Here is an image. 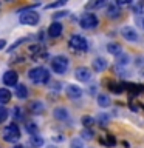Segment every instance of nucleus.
Wrapping results in <instances>:
<instances>
[{"label": "nucleus", "instance_id": "1", "mask_svg": "<svg viewBox=\"0 0 144 148\" xmlns=\"http://www.w3.org/2000/svg\"><path fill=\"white\" fill-rule=\"evenodd\" d=\"M28 79L36 85H45L50 82V71L45 66H36L28 71Z\"/></svg>", "mask_w": 144, "mask_h": 148}, {"label": "nucleus", "instance_id": "2", "mask_svg": "<svg viewBox=\"0 0 144 148\" xmlns=\"http://www.w3.org/2000/svg\"><path fill=\"white\" fill-rule=\"evenodd\" d=\"M2 137L5 142L16 143L20 139V128H19V125L17 123H8L2 131Z\"/></svg>", "mask_w": 144, "mask_h": 148}, {"label": "nucleus", "instance_id": "3", "mask_svg": "<svg viewBox=\"0 0 144 148\" xmlns=\"http://www.w3.org/2000/svg\"><path fill=\"white\" fill-rule=\"evenodd\" d=\"M39 12L34 11V9H23L20 12V16H19V22L22 23V25H26V26H34L39 23Z\"/></svg>", "mask_w": 144, "mask_h": 148}, {"label": "nucleus", "instance_id": "4", "mask_svg": "<svg viewBox=\"0 0 144 148\" xmlns=\"http://www.w3.org/2000/svg\"><path fill=\"white\" fill-rule=\"evenodd\" d=\"M68 45L71 49L79 51V53H85L88 49V42H87L85 37L81 36V34H73L68 40Z\"/></svg>", "mask_w": 144, "mask_h": 148}, {"label": "nucleus", "instance_id": "5", "mask_svg": "<svg viewBox=\"0 0 144 148\" xmlns=\"http://www.w3.org/2000/svg\"><path fill=\"white\" fill-rule=\"evenodd\" d=\"M70 66V60L65 56H54L51 59V68L56 74H64L67 73V69Z\"/></svg>", "mask_w": 144, "mask_h": 148}, {"label": "nucleus", "instance_id": "6", "mask_svg": "<svg viewBox=\"0 0 144 148\" xmlns=\"http://www.w3.org/2000/svg\"><path fill=\"white\" fill-rule=\"evenodd\" d=\"M79 25H81L82 29H95V28L99 25V20H98L96 14L84 12L81 16V18H79Z\"/></svg>", "mask_w": 144, "mask_h": 148}, {"label": "nucleus", "instance_id": "7", "mask_svg": "<svg viewBox=\"0 0 144 148\" xmlns=\"http://www.w3.org/2000/svg\"><path fill=\"white\" fill-rule=\"evenodd\" d=\"M28 56L34 60H40V59H45L46 56H48V53H46V49H44L40 45H31L30 48H28Z\"/></svg>", "mask_w": 144, "mask_h": 148}, {"label": "nucleus", "instance_id": "8", "mask_svg": "<svg viewBox=\"0 0 144 148\" xmlns=\"http://www.w3.org/2000/svg\"><path fill=\"white\" fill-rule=\"evenodd\" d=\"M121 36L124 37V40L132 42V43H135V42H138V40H139L138 31L135 29V28H132V26H124L123 29H121Z\"/></svg>", "mask_w": 144, "mask_h": 148}, {"label": "nucleus", "instance_id": "9", "mask_svg": "<svg viewBox=\"0 0 144 148\" xmlns=\"http://www.w3.org/2000/svg\"><path fill=\"white\" fill-rule=\"evenodd\" d=\"M65 92H67V96H68L71 100H78V99H81V97H82V90H81V86L73 85V83L67 85V88H65Z\"/></svg>", "mask_w": 144, "mask_h": 148}, {"label": "nucleus", "instance_id": "10", "mask_svg": "<svg viewBox=\"0 0 144 148\" xmlns=\"http://www.w3.org/2000/svg\"><path fill=\"white\" fill-rule=\"evenodd\" d=\"M17 80H19V74L16 71H12V69H9L3 74V83L6 86H14L17 85Z\"/></svg>", "mask_w": 144, "mask_h": 148}, {"label": "nucleus", "instance_id": "11", "mask_svg": "<svg viewBox=\"0 0 144 148\" xmlns=\"http://www.w3.org/2000/svg\"><path fill=\"white\" fill-rule=\"evenodd\" d=\"M74 76H76L79 82H88L91 79V71L87 66H79L76 69V73H74Z\"/></svg>", "mask_w": 144, "mask_h": 148}, {"label": "nucleus", "instance_id": "12", "mask_svg": "<svg viewBox=\"0 0 144 148\" xmlns=\"http://www.w3.org/2000/svg\"><path fill=\"white\" fill-rule=\"evenodd\" d=\"M62 31H64L62 23L53 22L50 25V28H48V36L51 37V39H57V37H60V34H62Z\"/></svg>", "mask_w": 144, "mask_h": 148}, {"label": "nucleus", "instance_id": "13", "mask_svg": "<svg viewBox=\"0 0 144 148\" xmlns=\"http://www.w3.org/2000/svg\"><path fill=\"white\" fill-rule=\"evenodd\" d=\"M44 110H45V106L39 100H31L30 105H28V111H30L31 114H42Z\"/></svg>", "mask_w": 144, "mask_h": 148}, {"label": "nucleus", "instance_id": "14", "mask_svg": "<svg viewBox=\"0 0 144 148\" xmlns=\"http://www.w3.org/2000/svg\"><path fill=\"white\" fill-rule=\"evenodd\" d=\"M121 16V9L116 3H109L107 5V17L110 18H118Z\"/></svg>", "mask_w": 144, "mask_h": 148}, {"label": "nucleus", "instance_id": "15", "mask_svg": "<svg viewBox=\"0 0 144 148\" xmlns=\"http://www.w3.org/2000/svg\"><path fill=\"white\" fill-rule=\"evenodd\" d=\"M93 69L95 71H98V73H102V71H105V68H107V60L104 59V57H96L95 60H93Z\"/></svg>", "mask_w": 144, "mask_h": 148}, {"label": "nucleus", "instance_id": "16", "mask_svg": "<svg viewBox=\"0 0 144 148\" xmlns=\"http://www.w3.org/2000/svg\"><path fill=\"white\" fill-rule=\"evenodd\" d=\"M53 116H54V119H57V120H67V119L70 117V113H68L67 108L59 106V108H56V110L53 111Z\"/></svg>", "mask_w": 144, "mask_h": 148}, {"label": "nucleus", "instance_id": "17", "mask_svg": "<svg viewBox=\"0 0 144 148\" xmlns=\"http://www.w3.org/2000/svg\"><path fill=\"white\" fill-rule=\"evenodd\" d=\"M16 96H17V99H22V100L28 97V88L23 83H19L16 86Z\"/></svg>", "mask_w": 144, "mask_h": 148}, {"label": "nucleus", "instance_id": "18", "mask_svg": "<svg viewBox=\"0 0 144 148\" xmlns=\"http://www.w3.org/2000/svg\"><path fill=\"white\" fill-rule=\"evenodd\" d=\"M130 62V56L127 53H121L116 56V65L118 66H125V65H129Z\"/></svg>", "mask_w": 144, "mask_h": 148}, {"label": "nucleus", "instance_id": "19", "mask_svg": "<svg viewBox=\"0 0 144 148\" xmlns=\"http://www.w3.org/2000/svg\"><path fill=\"white\" fill-rule=\"evenodd\" d=\"M96 100H98V105L102 106V108H107V106H110V103H111V99L107 94H98Z\"/></svg>", "mask_w": 144, "mask_h": 148}, {"label": "nucleus", "instance_id": "20", "mask_svg": "<svg viewBox=\"0 0 144 148\" xmlns=\"http://www.w3.org/2000/svg\"><path fill=\"white\" fill-rule=\"evenodd\" d=\"M11 100V91L8 88H0V103L5 105Z\"/></svg>", "mask_w": 144, "mask_h": 148}, {"label": "nucleus", "instance_id": "21", "mask_svg": "<svg viewBox=\"0 0 144 148\" xmlns=\"http://www.w3.org/2000/svg\"><path fill=\"white\" fill-rule=\"evenodd\" d=\"M107 51H109L110 54H113V56H118V54L123 53V48H121V45H119V43L110 42V43L107 45Z\"/></svg>", "mask_w": 144, "mask_h": 148}, {"label": "nucleus", "instance_id": "22", "mask_svg": "<svg viewBox=\"0 0 144 148\" xmlns=\"http://www.w3.org/2000/svg\"><path fill=\"white\" fill-rule=\"evenodd\" d=\"M30 143L33 147L39 148V147L44 145V137L39 136V134H33V136H30Z\"/></svg>", "mask_w": 144, "mask_h": 148}, {"label": "nucleus", "instance_id": "23", "mask_svg": "<svg viewBox=\"0 0 144 148\" xmlns=\"http://www.w3.org/2000/svg\"><path fill=\"white\" fill-rule=\"evenodd\" d=\"M95 122H98L101 127H105V125L110 123V116L107 113H101V114H98V117H96Z\"/></svg>", "mask_w": 144, "mask_h": 148}, {"label": "nucleus", "instance_id": "24", "mask_svg": "<svg viewBox=\"0 0 144 148\" xmlns=\"http://www.w3.org/2000/svg\"><path fill=\"white\" fill-rule=\"evenodd\" d=\"M25 128H26V131L30 133V136H33V134H39V127H37V123H34V122H26Z\"/></svg>", "mask_w": 144, "mask_h": 148}, {"label": "nucleus", "instance_id": "25", "mask_svg": "<svg viewBox=\"0 0 144 148\" xmlns=\"http://www.w3.org/2000/svg\"><path fill=\"white\" fill-rule=\"evenodd\" d=\"M81 136H82V139H85V140H91L93 136H95V133H93L91 128H84L81 131Z\"/></svg>", "mask_w": 144, "mask_h": 148}, {"label": "nucleus", "instance_id": "26", "mask_svg": "<svg viewBox=\"0 0 144 148\" xmlns=\"http://www.w3.org/2000/svg\"><path fill=\"white\" fill-rule=\"evenodd\" d=\"M81 122H82V125H84L85 128H91L93 125H95V119H93L91 116H84Z\"/></svg>", "mask_w": 144, "mask_h": 148}, {"label": "nucleus", "instance_id": "27", "mask_svg": "<svg viewBox=\"0 0 144 148\" xmlns=\"http://www.w3.org/2000/svg\"><path fill=\"white\" fill-rule=\"evenodd\" d=\"M109 88H110V91L116 92V94H119V92L124 91V86H123V85H118V83H113V82L109 83Z\"/></svg>", "mask_w": 144, "mask_h": 148}, {"label": "nucleus", "instance_id": "28", "mask_svg": "<svg viewBox=\"0 0 144 148\" xmlns=\"http://www.w3.org/2000/svg\"><path fill=\"white\" fill-rule=\"evenodd\" d=\"M8 116H9V113H8V110L5 108V105H0V123H3L5 120L8 119Z\"/></svg>", "mask_w": 144, "mask_h": 148}, {"label": "nucleus", "instance_id": "29", "mask_svg": "<svg viewBox=\"0 0 144 148\" xmlns=\"http://www.w3.org/2000/svg\"><path fill=\"white\" fill-rule=\"evenodd\" d=\"M70 148H85L84 147V142H82V139H73L71 143H70Z\"/></svg>", "mask_w": 144, "mask_h": 148}, {"label": "nucleus", "instance_id": "30", "mask_svg": "<svg viewBox=\"0 0 144 148\" xmlns=\"http://www.w3.org/2000/svg\"><path fill=\"white\" fill-rule=\"evenodd\" d=\"M26 40H30V39H28V37H22V39L20 40H17V42H14V43L11 45V46H9V53H11V51H14V49H16V48H19V46H20L22 43H23V42H26Z\"/></svg>", "mask_w": 144, "mask_h": 148}, {"label": "nucleus", "instance_id": "31", "mask_svg": "<svg viewBox=\"0 0 144 148\" xmlns=\"http://www.w3.org/2000/svg\"><path fill=\"white\" fill-rule=\"evenodd\" d=\"M14 113H12V116H14V119H17V120H20V119H23V114H22V108H19V106H16V108L12 110Z\"/></svg>", "mask_w": 144, "mask_h": 148}, {"label": "nucleus", "instance_id": "32", "mask_svg": "<svg viewBox=\"0 0 144 148\" xmlns=\"http://www.w3.org/2000/svg\"><path fill=\"white\" fill-rule=\"evenodd\" d=\"M105 137H107V140H102V139H101V142H102V143H109V145H115V143H116L115 137L111 136V134H107Z\"/></svg>", "mask_w": 144, "mask_h": 148}, {"label": "nucleus", "instance_id": "33", "mask_svg": "<svg viewBox=\"0 0 144 148\" xmlns=\"http://www.w3.org/2000/svg\"><path fill=\"white\" fill-rule=\"evenodd\" d=\"M105 6V2H91L87 5V8H102Z\"/></svg>", "mask_w": 144, "mask_h": 148}, {"label": "nucleus", "instance_id": "34", "mask_svg": "<svg viewBox=\"0 0 144 148\" xmlns=\"http://www.w3.org/2000/svg\"><path fill=\"white\" fill-rule=\"evenodd\" d=\"M143 6H144V3H136V5H133V12H135V14L143 12Z\"/></svg>", "mask_w": 144, "mask_h": 148}, {"label": "nucleus", "instance_id": "35", "mask_svg": "<svg viewBox=\"0 0 144 148\" xmlns=\"http://www.w3.org/2000/svg\"><path fill=\"white\" fill-rule=\"evenodd\" d=\"M62 5H65V0H60V2L50 3V5H46V8H59V6H62Z\"/></svg>", "mask_w": 144, "mask_h": 148}, {"label": "nucleus", "instance_id": "36", "mask_svg": "<svg viewBox=\"0 0 144 148\" xmlns=\"http://www.w3.org/2000/svg\"><path fill=\"white\" fill-rule=\"evenodd\" d=\"M65 16H68V11H59L53 16V18H59V17H65Z\"/></svg>", "mask_w": 144, "mask_h": 148}, {"label": "nucleus", "instance_id": "37", "mask_svg": "<svg viewBox=\"0 0 144 148\" xmlns=\"http://www.w3.org/2000/svg\"><path fill=\"white\" fill-rule=\"evenodd\" d=\"M136 23L139 25V28H141V29H144V16H139V17L136 18Z\"/></svg>", "mask_w": 144, "mask_h": 148}, {"label": "nucleus", "instance_id": "38", "mask_svg": "<svg viewBox=\"0 0 144 148\" xmlns=\"http://www.w3.org/2000/svg\"><path fill=\"white\" fill-rule=\"evenodd\" d=\"M130 110H132V111H135V113L138 111V105H136V103H133L132 100H130Z\"/></svg>", "mask_w": 144, "mask_h": 148}, {"label": "nucleus", "instance_id": "39", "mask_svg": "<svg viewBox=\"0 0 144 148\" xmlns=\"http://www.w3.org/2000/svg\"><path fill=\"white\" fill-rule=\"evenodd\" d=\"M5 45H6V42H5V40H0V49H3Z\"/></svg>", "mask_w": 144, "mask_h": 148}, {"label": "nucleus", "instance_id": "40", "mask_svg": "<svg viewBox=\"0 0 144 148\" xmlns=\"http://www.w3.org/2000/svg\"><path fill=\"white\" fill-rule=\"evenodd\" d=\"M14 148H25V147H23V145H16Z\"/></svg>", "mask_w": 144, "mask_h": 148}]
</instances>
